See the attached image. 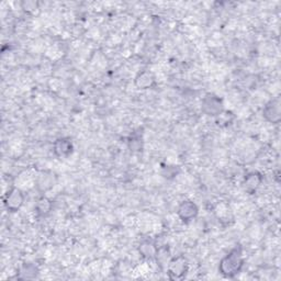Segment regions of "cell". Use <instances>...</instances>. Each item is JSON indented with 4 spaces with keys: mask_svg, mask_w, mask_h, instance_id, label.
<instances>
[{
    "mask_svg": "<svg viewBox=\"0 0 281 281\" xmlns=\"http://www.w3.org/2000/svg\"><path fill=\"white\" fill-rule=\"evenodd\" d=\"M244 265L243 254L241 248H234L220 262L219 270L225 277L232 278L237 274Z\"/></svg>",
    "mask_w": 281,
    "mask_h": 281,
    "instance_id": "cell-1",
    "label": "cell"
},
{
    "mask_svg": "<svg viewBox=\"0 0 281 281\" xmlns=\"http://www.w3.org/2000/svg\"><path fill=\"white\" fill-rule=\"evenodd\" d=\"M202 111L208 115H220L223 111L222 100L214 95H208L202 101Z\"/></svg>",
    "mask_w": 281,
    "mask_h": 281,
    "instance_id": "cell-2",
    "label": "cell"
},
{
    "mask_svg": "<svg viewBox=\"0 0 281 281\" xmlns=\"http://www.w3.org/2000/svg\"><path fill=\"white\" fill-rule=\"evenodd\" d=\"M23 201H25L23 193L17 188H13L8 191L5 197V206L11 212H16V211L19 210L23 204Z\"/></svg>",
    "mask_w": 281,
    "mask_h": 281,
    "instance_id": "cell-3",
    "label": "cell"
},
{
    "mask_svg": "<svg viewBox=\"0 0 281 281\" xmlns=\"http://www.w3.org/2000/svg\"><path fill=\"white\" fill-rule=\"evenodd\" d=\"M187 269H188V266H187L185 258L178 257V258H175L169 263L168 274L172 279H180L186 274Z\"/></svg>",
    "mask_w": 281,
    "mask_h": 281,
    "instance_id": "cell-4",
    "label": "cell"
},
{
    "mask_svg": "<svg viewBox=\"0 0 281 281\" xmlns=\"http://www.w3.org/2000/svg\"><path fill=\"white\" fill-rule=\"evenodd\" d=\"M197 214H198V207L196 206V203H193L192 201L183 202L178 209L179 218L185 222H189L193 220L197 216Z\"/></svg>",
    "mask_w": 281,
    "mask_h": 281,
    "instance_id": "cell-5",
    "label": "cell"
},
{
    "mask_svg": "<svg viewBox=\"0 0 281 281\" xmlns=\"http://www.w3.org/2000/svg\"><path fill=\"white\" fill-rule=\"evenodd\" d=\"M263 116L266 120L272 123H278L280 121V103L278 99L269 102L263 109Z\"/></svg>",
    "mask_w": 281,
    "mask_h": 281,
    "instance_id": "cell-6",
    "label": "cell"
},
{
    "mask_svg": "<svg viewBox=\"0 0 281 281\" xmlns=\"http://www.w3.org/2000/svg\"><path fill=\"white\" fill-rule=\"evenodd\" d=\"M54 153L58 157H67L73 152V144L68 138H60L57 139L53 146Z\"/></svg>",
    "mask_w": 281,
    "mask_h": 281,
    "instance_id": "cell-7",
    "label": "cell"
},
{
    "mask_svg": "<svg viewBox=\"0 0 281 281\" xmlns=\"http://www.w3.org/2000/svg\"><path fill=\"white\" fill-rule=\"evenodd\" d=\"M155 84V78L154 76L149 72H143L140 73L136 79H135V85L140 88V89H148Z\"/></svg>",
    "mask_w": 281,
    "mask_h": 281,
    "instance_id": "cell-8",
    "label": "cell"
},
{
    "mask_svg": "<svg viewBox=\"0 0 281 281\" xmlns=\"http://www.w3.org/2000/svg\"><path fill=\"white\" fill-rule=\"evenodd\" d=\"M261 183V177H260V175L259 174H249L247 177L245 178V188L246 190H248V191H254L256 190L257 188H258L259 185Z\"/></svg>",
    "mask_w": 281,
    "mask_h": 281,
    "instance_id": "cell-9",
    "label": "cell"
},
{
    "mask_svg": "<svg viewBox=\"0 0 281 281\" xmlns=\"http://www.w3.org/2000/svg\"><path fill=\"white\" fill-rule=\"evenodd\" d=\"M37 209H38V212L41 214L48 213L51 209V202L48 200V199L42 198L41 200H39Z\"/></svg>",
    "mask_w": 281,
    "mask_h": 281,
    "instance_id": "cell-10",
    "label": "cell"
}]
</instances>
